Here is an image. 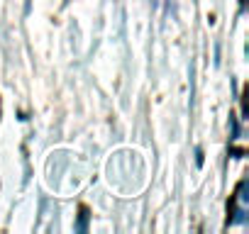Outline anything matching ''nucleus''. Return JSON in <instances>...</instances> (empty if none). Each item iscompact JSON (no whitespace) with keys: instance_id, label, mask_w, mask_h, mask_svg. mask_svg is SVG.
<instances>
[{"instance_id":"obj_1","label":"nucleus","mask_w":249,"mask_h":234,"mask_svg":"<svg viewBox=\"0 0 249 234\" xmlns=\"http://www.w3.org/2000/svg\"><path fill=\"white\" fill-rule=\"evenodd\" d=\"M86 222H88V210L83 207L81 210V217H78V232H86Z\"/></svg>"}]
</instances>
